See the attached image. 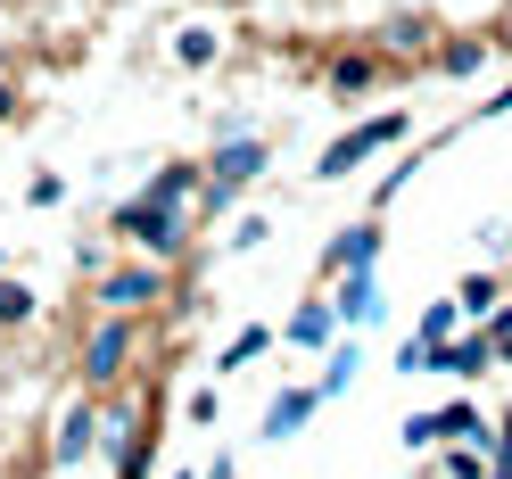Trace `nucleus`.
<instances>
[{"label":"nucleus","mask_w":512,"mask_h":479,"mask_svg":"<svg viewBox=\"0 0 512 479\" xmlns=\"http://www.w3.org/2000/svg\"><path fill=\"white\" fill-rule=\"evenodd\" d=\"M455 298H463V323H496V306H504V290H496L488 273H471V281H463Z\"/></svg>","instance_id":"nucleus-22"},{"label":"nucleus","mask_w":512,"mask_h":479,"mask_svg":"<svg viewBox=\"0 0 512 479\" xmlns=\"http://www.w3.org/2000/svg\"><path fill=\"white\" fill-rule=\"evenodd\" d=\"M17 116H25V91H17L9 75H0V124H17Z\"/></svg>","instance_id":"nucleus-30"},{"label":"nucleus","mask_w":512,"mask_h":479,"mask_svg":"<svg viewBox=\"0 0 512 479\" xmlns=\"http://www.w3.org/2000/svg\"><path fill=\"white\" fill-rule=\"evenodd\" d=\"M273 166V141L265 133H223V149L207 157V190H199V215H232V199Z\"/></svg>","instance_id":"nucleus-3"},{"label":"nucleus","mask_w":512,"mask_h":479,"mask_svg":"<svg viewBox=\"0 0 512 479\" xmlns=\"http://www.w3.org/2000/svg\"><path fill=\"white\" fill-rule=\"evenodd\" d=\"M496 364V339H488V323H463L455 339H438V364L430 372H446V380H479Z\"/></svg>","instance_id":"nucleus-9"},{"label":"nucleus","mask_w":512,"mask_h":479,"mask_svg":"<svg viewBox=\"0 0 512 479\" xmlns=\"http://www.w3.org/2000/svg\"><path fill=\"white\" fill-rule=\"evenodd\" d=\"M488 463H496V455H488L479 438H455V446H438V471H446V479H488Z\"/></svg>","instance_id":"nucleus-18"},{"label":"nucleus","mask_w":512,"mask_h":479,"mask_svg":"<svg viewBox=\"0 0 512 479\" xmlns=\"http://www.w3.org/2000/svg\"><path fill=\"white\" fill-rule=\"evenodd\" d=\"M488 339H496V364H512V298L496 306V323H488Z\"/></svg>","instance_id":"nucleus-27"},{"label":"nucleus","mask_w":512,"mask_h":479,"mask_svg":"<svg viewBox=\"0 0 512 479\" xmlns=\"http://www.w3.org/2000/svg\"><path fill=\"white\" fill-rule=\"evenodd\" d=\"M380 50H397V58H430V50H438V34H430V17H389Z\"/></svg>","instance_id":"nucleus-17"},{"label":"nucleus","mask_w":512,"mask_h":479,"mask_svg":"<svg viewBox=\"0 0 512 479\" xmlns=\"http://www.w3.org/2000/svg\"><path fill=\"white\" fill-rule=\"evenodd\" d=\"M314 413H323V389H281V397L265 405V438H273V446H290V438L314 422Z\"/></svg>","instance_id":"nucleus-12"},{"label":"nucleus","mask_w":512,"mask_h":479,"mask_svg":"<svg viewBox=\"0 0 512 479\" xmlns=\"http://www.w3.org/2000/svg\"><path fill=\"white\" fill-rule=\"evenodd\" d=\"M488 479H512V471H504V463H488Z\"/></svg>","instance_id":"nucleus-33"},{"label":"nucleus","mask_w":512,"mask_h":479,"mask_svg":"<svg viewBox=\"0 0 512 479\" xmlns=\"http://www.w3.org/2000/svg\"><path fill=\"white\" fill-rule=\"evenodd\" d=\"M372 83H380V58H372V50H347L339 67H331V91H339V100H356V91H372Z\"/></svg>","instance_id":"nucleus-19"},{"label":"nucleus","mask_w":512,"mask_h":479,"mask_svg":"<svg viewBox=\"0 0 512 479\" xmlns=\"http://www.w3.org/2000/svg\"><path fill=\"white\" fill-rule=\"evenodd\" d=\"M100 314H149L174 298V265L166 257H141V265H100Z\"/></svg>","instance_id":"nucleus-5"},{"label":"nucleus","mask_w":512,"mask_h":479,"mask_svg":"<svg viewBox=\"0 0 512 479\" xmlns=\"http://www.w3.org/2000/svg\"><path fill=\"white\" fill-rule=\"evenodd\" d=\"M91 446H100V397L83 389V397H75L67 413H58V438H50V463H58V471H75V463L91 455Z\"/></svg>","instance_id":"nucleus-8"},{"label":"nucleus","mask_w":512,"mask_h":479,"mask_svg":"<svg viewBox=\"0 0 512 479\" xmlns=\"http://www.w3.org/2000/svg\"><path fill=\"white\" fill-rule=\"evenodd\" d=\"M133 347H141V314H100L91 323V339H83V389L91 397H108V389H124V372H133Z\"/></svg>","instance_id":"nucleus-4"},{"label":"nucleus","mask_w":512,"mask_h":479,"mask_svg":"<svg viewBox=\"0 0 512 479\" xmlns=\"http://www.w3.org/2000/svg\"><path fill=\"white\" fill-rule=\"evenodd\" d=\"M331 306H339V331H372L380 314H389V306H380V273L372 265H347L331 281Z\"/></svg>","instance_id":"nucleus-7"},{"label":"nucleus","mask_w":512,"mask_h":479,"mask_svg":"<svg viewBox=\"0 0 512 479\" xmlns=\"http://www.w3.org/2000/svg\"><path fill=\"white\" fill-rule=\"evenodd\" d=\"M182 413H190V422H199V430H207V422H215V413H223V405H215V389H190V405H182Z\"/></svg>","instance_id":"nucleus-29"},{"label":"nucleus","mask_w":512,"mask_h":479,"mask_svg":"<svg viewBox=\"0 0 512 479\" xmlns=\"http://www.w3.org/2000/svg\"><path fill=\"white\" fill-rule=\"evenodd\" d=\"M273 339H281V331H265V323L232 331V347H223V364H215V372H240V364H256V356H273Z\"/></svg>","instance_id":"nucleus-20"},{"label":"nucleus","mask_w":512,"mask_h":479,"mask_svg":"<svg viewBox=\"0 0 512 479\" xmlns=\"http://www.w3.org/2000/svg\"><path fill=\"white\" fill-rule=\"evenodd\" d=\"M25 323H34V281L0 273V331H25Z\"/></svg>","instance_id":"nucleus-21"},{"label":"nucleus","mask_w":512,"mask_h":479,"mask_svg":"<svg viewBox=\"0 0 512 479\" xmlns=\"http://www.w3.org/2000/svg\"><path fill=\"white\" fill-rule=\"evenodd\" d=\"M58 199H67V182H58V174H34V182H25V207H58Z\"/></svg>","instance_id":"nucleus-25"},{"label":"nucleus","mask_w":512,"mask_h":479,"mask_svg":"<svg viewBox=\"0 0 512 479\" xmlns=\"http://www.w3.org/2000/svg\"><path fill=\"white\" fill-rule=\"evenodd\" d=\"M380 240H389V232H380V215H364V223H347V232L323 248V281H339L347 265H380Z\"/></svg>","instance_id":"nucleus-10"},{"label":"nucleus","mask_w":512,"mask_h":479,"mask_svg":"<svg viewBox=\"0 0 512 479\" xmlns=\"http://www.w3.org/2000/svg\"><path fill=\"white\" fill-rule=\"evenodd\" d=\"M223 240L248 257V248H265V240H273V223H265V215H232V232H223Z\"/></svg>","instance_id":"nucleus-24"},{"label":"nucleus","mask_w":512,"mask_h":479,"mask_svg":"<svg viewBox=\"0 0 512 479\" xmlns=\"http://www.w3.org/2000/svg\"><path fill=\"white\" fill-rule=\"evenodd\" d=\"M166 479H207V471H166Z\"/></svg>","instance_id":"nucleus-32"},{"label":"nucleus","mask_w":512,"mask_h":479,"mask_svg":"<svg viewBox=\"0 0 512 479\" xmlns=\"http://www.w3.org/2000/svg\"><path fill=\"white\" fill-rule=\"evenodd\" d=\"M413 331H422V339H455V331H463V298H430Z\"/></svg>","instance_id":"nucleus-23"},{"label":"nucleus","mask_w":512,"mask_h":479,"mask_svg":"<svg viewBox=\"0 0 512 479\" xmlns=\"http://www.w3.org/2000/svg\"><path fill=\"white\" fill-rule=\"evenodd\" d=\"M215 58H223V34H215V25H182V34H174V67H190V75H207Z\"/></svg>","instance_id":"nucleus-15"},{"label":"nucleus","mask_w":512,"mask_h":479,"mask_svg":"<svg viewBox=\"0 0 512 479\" xmlns=\"http://www.w3.org/2000/svg\"><path fill=\"white\" fill-rule=\"evenodd\" d=\"M488 455L512 471V413H496V422H488Z\"/></svg>","instance_id":"nucleus-26"},{"label":"nucleus","mask_w":512,"mask_h":479,"mask_svg":"<svg viewBox=\"0 0 512 479\" xmlns=\"http://www.w3.org/2000/svg\"><path fill=\"white\" fill-rule=\"evenodd\" d=\"M488 34H455V42H438V75H479V67H488Z\"/></svg>","instance_id":"nucleus-16"},{"label":"nucleus","mask_w":512,"mask_h":479,"mask_svg":"<svg viewBox=\"0 0 512 479\" xmlns=\"http://www.w3.org/2000/svg\"><path fill=\"white\" fill-rule=\"evenodd\" d=\"M422 166H430V157H405V166H389V182H380V207H389V199H397V190H405L413 174H422Z\"/></svg>","instance_id":"nucleus-28"},{"label":"nucleus","mask_w":512,"mask_h":479,"mask_svg":"<svg viewBox=\"0 0 512 479\" xmlns=\"http://www.w3.org/2000/svg\"><path fill=\"white\" fill-rule=\"evenodd\" d=\"M207 479H240V463H232V455H215V463H207Z\"/></svg>","instance_id":"nucleus-31"},{"label":"nucleus","mask_w":512,"mask_h":479,"mask_svg":"<svg viewBox=\"0 0 512 479\" xmlns=\"http://www.w3.org/2000/svg\"><path fill=\"white\" fill-rule=\"evenodd\" d=\"M199 190H207V166H157L141 182V199H166V207H199Z\"/></svg>","instance_id":"nucleus-13"},{"label":"nucleus","mask_w":512,"mask_h":479,"mask_svg":"<svg viewBox=\"0 0 512 479\" xmlns=\"http://www.w3.org/2000/svg\"><path fill=\"white\" fill-rule=\"evenodd\" d=\"M157 389H133V397H100V455L116 479H149V455H157Z\"/></svg>","instance_id":"nucleus-1"},{"label":"nucleus","mask_w":512,"mask_h":479,"mask_svg":"<svg viewBox=\"0 0 512 479\" xmlns=\"http://www.w3.org/2000/svg\"><path fill=\"white\" fill-rule=\"evenodd\" d=\"M281 339L306 347V356H323V347L339 339V306H331V298H298V314L281 323Z\"/></svg>","instance_id":"nucleus-11"},{"label":"nucleus","mask_w":512,"mask_h":479,"mask_svg":"<svg viewBox=\"0 0 512 479\" xmlns=\"http://www.w3.org/2000/svg\"><path fill=\"white\" fill-rule=\"evenodd\" d=\"M356 364H364V347H356V339H331V347H323V380H314V389H323V405L356 389Z\"/></svg>","instance_id":"nucleus-14"},{"label":"nucleus","mask_w":512,"mask_h":479,"mask_svg":"<svg viewBox=\"0 0 512 479\" xmlns=\"http://www.w3.org/2000/svg\"><path fill=\"white\" fill-rule=\"evenodd\" d=\"M405 133H413V116H405V108L372 116V124H347V133H339L323 157H314V182H347V174L364 166V157H380V149H389V141H405Z\"/></svg>","instance_id":"nucleus-6"},{"label":"nucleus","mask_w":512,"mask_h":479,"mask_svg":"<svg viewBox=\"0 0 512 479\" xmlns=\"http://www.w3.org/2000/svg\"><path fill=\"white\" fill-rule=\"evenodd\" d=\"M190 223H199V207H166V199H124V207L108 215V232H116V240H133L141 257H166V265H182V257H190Z\"/></svg>","instance_id":"nucleus-2"}]
</instances>
